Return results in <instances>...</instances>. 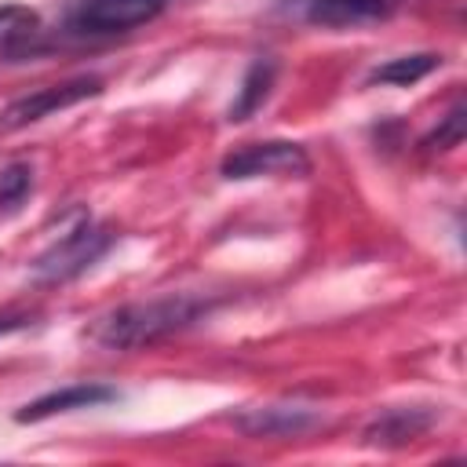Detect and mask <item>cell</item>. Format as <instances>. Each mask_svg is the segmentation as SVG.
Listing matches in <instances>:
<instances>
[{"instance_id": "6da1fadb", "label": "cell", "mask_w": 467, "mask_h": 467, "mask_svg": "<svg viewBox=\"0 0 467 467\" xmlns=\"http://www.w3.org/2000/svg\"><path fill=\"white\" fill-rule=\"evenodd\" d=\"M208 306L212 303L197 299V296H161V299H146V303H128V306L102 314L88 336L109 350H139V347H150V343L193 325L197 317L208 314Z\"/></svg>"}, {"instance_id": "7a4b0ae2", "label": "cell", "mask_w": 467, "mask_h": 467, "mask_svg": "<svg viewBox=\"0 0 467 467\" xmlns=\"http://www.w3.org/2000/svg\"><path fill=\"white\" fill-rule=\"evenodd\" d=\"M109 244H113V234L106 226H95L91 219H80L77 226H69L55 244H47L33 259V274L40 281H69V277L84 274Z\"/></svg>"}, {"instance_id": "3957f363", "label": "cell", "mask_w": 467, "mask_h": 467, "mask_svg": "<svg viewBox=\"0 0 467 467\" xmlns=\"http://www.w3.org/2000/svg\"><path fill=\"white\" fill-rule=\"evenodd\" d=\"M310 171V157L303 153V146L296 142H285V139H270V142H252V146H241L234 150L226 161H223V175L226 179H259V175H270V179H299Z\"/></svg>"}, {"instance_id": "277c9868", "label": "cell", "mask_w": 467, "mask_h": 467, "mask_svg": "<svg viewBox=\"0 0 467 467\" xmlns=\"http://www.w3.org/2000/svg\"><path fill=\"white\" fill-rule=\"evenodd\" d=\"M102 91V80L99 77H77V80H62V84H47V88H36L22 99H15L4 113H0V128H26V124H36L40 117L55 113V109H66V106H77L91 95Z\"/></svg>"}, {"instance_id": "5b68a950", "label": "cell", "mask_w": 467, "mask_h": 467, "mask_svg": "<svg viewBox=\"0 0 467 467\" xmlns=\"http://www.w3.org/2000/svg\"><path fill=\"white\" fill-rule=\"evenodd\" d=\"M164 0H84L77 11V29L88 33H124L157 18Z\"/></svg>"}, {"instance_id": "8992f818", "label": "cell", "mask_w": 467, "mask_h": 467, "mask_svg": "<svg viewBox=\"0 0 467 467\" xmlns=\"http://www.w3.org/2000/svg\"><path fill=\"white\" fill-rule=\"evenodd\" d=\"M317 420L321 412L310 405H259V409H244L237 416V427L252 438H292L314 427Z\"/></svg>"}, {"instance_id": "52a82bcc", "label": "cell", "mask_w": 467, "mask_h": 467, "mask_svg": "<svg viewBox=\"0 0 467 467\" xmlns=\"http://www.w3.org/2000/svg\"><path fill=\"white\" fill-rule=\"evenodd\" d=\"M303 18L325 29H350L365 22H379L394 11V0H299Z\"/></svg>"}, {"instance_id": "ba28073f", "label": "cell", "mask_w": 467, "mask_h": 467, "mask_svg": "<svg viewBox=\"0 0 467 467\" xmlns=\"http://www.w3.org/2000/svg\"><path fill=\"white\" fill-rule=\"evenodd\" d=\"M117 390L106 387V383H73V387H62V390H51L36 401H29L15 420L18 423H36V420H47V416H58V412H69V409H91V405H102V401H113Z\"/></svg>"}, {"instance_id": "9c48e42d", "label": "cell", "mask_w": 467, "mask_h": 467, "mask_svg": "<svg viewBox=\"0 0 467 467\" xmlns=\"http://www.w3.org/2000/svg\"><path fill=\"white\" fill-rule=\"evenodd\" d=\"M431 420L434 416L423 409H387L383 416L372 420V427L365 431V441L368 445H405L416 434H423L431 427Z\"/></svg>"}, {"instance_id": "30bf717a", "label": "cell", "mask_w": 467, "mask_h": 467, "mask_svg": "<svg viewBox=\"0 0 467 467\" xmlns=\"http://www.w3.org/2000/svg\"><path fill=\"white\" fill-rule=\"evenodd\" d=\"M270 88H274V62H270V58H255V62L248 66L241 88H237V99H234V106H230V120H248V117L266 102Z\"/></svg>"}, {"instance_id": "8fae6325", "label": "cell", "mask_w": 467, "mask_h": 467, "mask_svg": "<svg viewBox=\"0 0 467 467\" xmlns=\"http://www.w3.org/2000/svg\"><path fill=\"white\" fill-rule=\"evenodd\" d=\"M438 66H441V58L431 55V51L401 55V58H390L387 66H376L368 80H372V84H416V80H423L427 73H434Z\"/></svg>"}, {"instance_id": "7c38bea8", "label": "cell", "mask_w": 467, "mask_h": 467, "mask_svg": "<svg viewBox=\"0 0 467 467\" xmlns=\"http://www.w3.org/2000/svg\"><path fill=\"white\" fill-rule=\"evenodd\" d=\"M40 33V15L22 4L0 7V47H22Z\"/></svg>"}, {"instance_id": "4fadbf2b", "label": "cell", "mask_w": 467, "mask_h": 467, "mask_svg": "<svg viewBox=\"0 0 467 467\" xmlns=\"http://www.w3.org/2000/svg\"><path fill=\"white\" fill-rule=\"evenodd\" d=\"M33 193V168L15 161L0 168V215H15Z\"/></svg>"}, {"instance_id": "5bb4252c", "label": "cell", "mask_w": 467, "mask_h": 467, "mask_svg": "<svg viewBox=\"0 0 467 467\" xmlns=\"http://www.w3.org/2000/svg\"><path fill=\"white\" fill-rule=\"evenodd\" d=\"M463 128H467V117H463V102H456L445 117H441V124L423 139V150H452V146H460L463 142Z\"/></svg>"}, {"instance_id": "9a60e30c", "label": "cell", "mask_w": 467, "mask_h": 467, "mask_svg": "<svg viewBox=\"0 0 467 467\" xmlns=\"http://www.w3.org/2000/svg\"><path fill=\"white\" fill-rule=\"evenodd\" d=\"M29 317L26 314H0V336H7V332H15V328H22Z\"/></svg>"}]
</instances>
